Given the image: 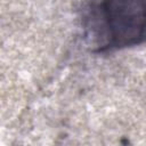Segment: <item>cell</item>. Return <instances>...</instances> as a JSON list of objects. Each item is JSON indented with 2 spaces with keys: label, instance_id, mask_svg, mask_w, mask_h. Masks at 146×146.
Masks as SVG:
<instances>
[{
  "label": "cell",
  "instance_id": "6da1fadb",
  "mask_svg": "<svg viewBox=\"0 0 146 146\" xmlns=\"http://www.w3.org/2000/svg\"><path fill=\"white\" fill-rule=\"evenodd\" d=\"M83 18L94 52L146 42V0H100L90 5Z\"/></svg>",
  "mask_w": 146,
  "mask_h": 146
}]
</instances>
